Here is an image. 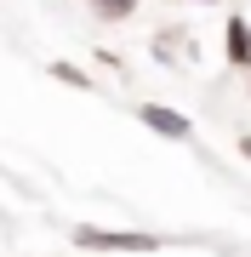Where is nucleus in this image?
I'll use <instances>...</instances> for the list:
<instances>
[{"instance_id":"nucleus-1","label":"nucleus","mask_w":251,"mask_h":257,"mask_svg":"<svg viewBox=\"0 0 251 257\" xmlns=\"http://www.w3.org/2000/svg\"><path fill=\"white\" fill-rule=\"evenodd\" d=\"M75 246L80 251H154L160 240L154 234H137V229H92V223H80Z\"/></svg>"},{"instance_id":"nucleus-2","label":"nucleus","mask_w":251,"mask_h":257,"mask_svg":"<svg viewBox=\"0 0 251 257\" xmlns=\"http://www.w3.org/2000/svg\"><path fill=\"white\" fill-rule=\"evenodd\" d=\"M137 120H143L149 132H160V138H177V143H183L188 132H194V126H188V114L166 109V103H143V109H137Z\"/></svg>"},{"instance_id":"nucleus-3","label":"nucleus","mask_w":251,"mask_h":257,"mask_svg":"<svg viewBox=\"0 0 251 257\" xmlns=\"http://www.w3.org/2000/svg\"><path fill=\"white\" fill-rule=\"evenodd\" d=\"M223 57H228V69H251V23L234 12L228 29H223Z\"/></svg>"},{"instance_id":"nucleus-4","label":"nucleus","mask_w":251,"mask_h":257,"mask_svg":"<svg viewBox=\"0 0 251 257\" xmlns=\"http://www.w3.org/2000/svg\"><path fill=\"white\" fill-rule=\"evenodd\" d=\"M52 80H63V86H97V80H86V69H75V63H52Z\"/></svg>"},{"instance_id":"nucleus-5","label":"nucleus","mask_w":251,"mask_h":257,"mask_svg":"<svg viewBox=\"0 0 251 257\" xmlns=\"http://www.w3.org/2000/svg\"><path fill=\"white\" fill-rule=\"evenodd\" d=\"M92 6L103 12V18H114V23H120V18H131V12H137V0H92Z\"/></svg>"},{"instance_id":"nucleus-6","label":"nucleus","mask_w":251,"mask_h":257,"mask_svg":"<svg viewBox=\"0 0 251 257\" xmlns=\"http://www.w3.org/2000/svg\"><path fill=\"white\" fill-rule=\"evenodd\" d=\"M200 6H211V0H200Z\"/></svg>"}]
</instances>
